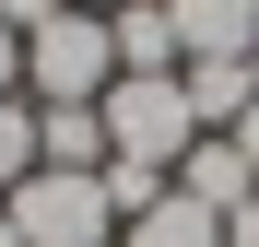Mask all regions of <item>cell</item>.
<instances>
[{
	"label": "cell",
	"instance_id": "obj_1",
	"mask_svg": "<svg viewBox=\"0 0 259 247\" xmlns=\"http://www.w3.org/2000/svg\"><path fill=\"white\" fill-rule=\"evenodd\" d=\"M95 118H106V165H153V177H177L189 141H200V118H189V82H177V71H118Z\"/></svg>",
	"mask_w": 259,
	"mask_h": 247
},
{
	"label": "cell",
	"instance_id": "obj_2",
	"mask_svg": "<svg viewBox=\"0 0 259 247\" xmlns=\"http://www.w3.org/2000/svg\"><path fill=\"white\" fill-rule=\"evenodd\" d=\"M106 82H118V35H106V12H48L24 35V94L35 106H106Z\"/></svg>",
	"mask_w": 259,
	"mask_h": 247
},
{
	"label": "cell",
	"instance_id": "obj_3",
	"mask_svg": "<svg viewBox=\"0 0 259 247\" xmlns=\"http://www.w3.org/2000/svg\"><path fill=\"white\" fill-rule=\"evenodd\" d=\"M0 212H12L24 247H118V200H106V177H71V165H35Z\"/></svg>",
	"mask_w": 259,
	"mask_h": 247
},
{
	"label": "cell",
	"instance_id": "obj_4",
	"mask_svg": "<svg viewBox=\"0 0 259 247\" xmlns=\"http://www.w3.org/2000/svg\"><path fill=\"white\" fill-rule=\"evenodd\" d=\"M177 59H259V0H165Z\"/></svg>",
	"mask_w": 259,
	"mask_h": 247
},
{
	"label": "cell",
	"instance_id": "obj_5",
	"mask_svg": "<svg viewBox=\"0 0 259 247\" xmlns=\"http://www.w3.org/2000/svg\"><path fill=\"white\" fill-rule=\"evenodd\" d=\"M177 82H189V118L200 130H236L247 94H259V59H177Z\"/></svg>",
	"mask_w": 259,
	"mask_h": 247
},
{
	"label": "cell",
	"instance_id": "obj_6",
	"mask_svg": "<svg viewBox=\"0 0 259 247\" xmlns=\"http://www.w3.org/2000/svg\"><path fill=\"white\" fill-rule=\"evenodd\" d=\"M35 165L106 177V118H95V106H35Z\"/></svg>",
	"mask_w": 259,
	"mask_h": 247
},
{
	"label": "cell",
	"instance_id": "obj_7",
	"mask_svg": "<svg viewBox=\"0 0 259 247\" xmlns=\"http://www.w3.org/2000/svg\"><path fill=\"white\" fill-rule=\"evenodd\" d=\"M177 188L200 200V212H236V200H247L259 177H247V153H236L224 130H200V141H189V165H177Z\"/></svg>",
	"mask_w": 259,
	"mask_h": 247
},
{
	"label": "cell",
	"instance_id": "obj_8",
	"mask_svg": "<svg viewBox=\"0 0 259 247\" xmlns=\"http://www.w3.org/2000/svg\"><path fill=\"white\" fill-rule=\"evenodd\" d=\"M118 247H224V212H200L189 188H165L153 212H130V224H118Z\"/></svg>",
	"mask_w": 259,
	"mask_h": 247
},
{
	"label": "cell",
	"instance_id": "obj_9",
	"mask_svg": "<svg viewBox=\"0 0 259 247\" xmlns=\"http://www.w3.org/2000/svg\"><path fill=\"white\" fill-rule=\"evenodd\" d=\"M106 35H118V71H177V24H165V0H118Z\"/></svg>",
	"mask_w": 259,
	"mask_h": 247
},
{
	"label": "cell",
	"instance_id": "obj_10",
	"mask_svg": "<svg viewBox=\"0 0 259 247\" xmlns=\"http://www.w3.org/2000/svg\"><path fill=\"white\" fill-rule=\"evenodd\" d=\"M24 177H35V106H24V94H0V200H12Z\"/></svg>",
	"mask_w": 259,
	"mask_h": 247
},
{
	"label": "cell",
	"instance_id": "obj_11",
	"mask_svg": "<svg viewBox=\"0 0 259 247\" xmlns=\"http://www.w3.org/2000/svg\"><path fill=\"white\" fill-rule=\"evenodd\" d=\"M48 12H71V0H0V24H12V35H35Z\"/></svg>",
	"mask_w": 259,
	"mask_h": 247
},
{
	"label": "cell",
	"instance_id": "obj_12",
	"mask_svg": "<svg viewBox=\"0 0 259 247\" xmlns=\"http://www.w3.org/2000/svg\"><path fill=\"white\" fill-rule=\"evenodd\" d=\"M224 247H259V188H247L236 212H224Z\"/></svg>",
	"mask_w": 259,
	"mask_h": 247
},
{
	"label": "cell",
	"instance_id": "obj_13",
	"mask_svg": "<svg viewBox=\"0 0 259 247\" xmlns=\"http://www.w3.org/2000/svg\"><path fill=\"white\" fill-rule=\"evenodd\" d=\"M0 94H24V35L0 24Z\"/></svg>",
	"mask_w": 259,
	"mask_h": 247
},
{
	"label": "cell",
	"instance_id": "obj_14",
	"mask_svg": "<svg viewBox=\"0 0 259 247\" xmlns=\"http://www.w3.org/2000/svg\"><path fill=\"white\" fill-rule=\"evenodd\" d=\"M236 153H247V177H259V94H247V118H236V130H224Z\"/></svg>",
	"mask_w": 259,
	"mask_h": 247
},
{
	"label": "cell",
	"instance_id": "obj_15",
	"mask_svg": "<svg viewBox=\"0 0 259 247\" xmlns=\"http://www.w3.org/2000/svg\"><path fill=\"white\" fill-rule=\"evenodd\" d=\"M0 247H24V235H12V212H0Z\"/></svg>",
	"mask_w": 259,
	"mask_h": 247
},
{
	"label": "cell",
	"instance_id": "obj_16",
	"mask_svg": "<svg viewBox=\"0 0 259 247\" xmlns=\"http://www.w3.org/2000/svg\"><path fill=\"white\" fill-rule=\"evenodd\" d=\"M82 12H118V0H82Z\"/></svg>",
	"mask_w": 259,
	"mask_h": 247
}]
</instances>
